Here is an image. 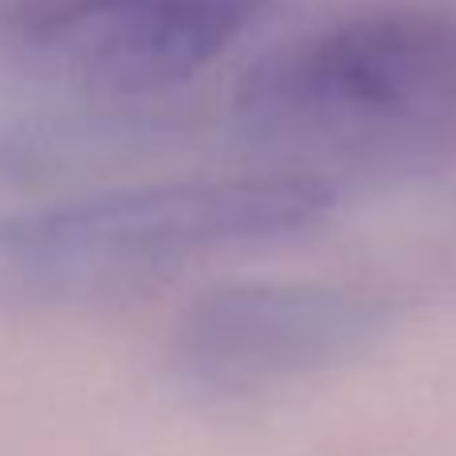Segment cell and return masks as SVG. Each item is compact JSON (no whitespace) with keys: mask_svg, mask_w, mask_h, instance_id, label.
Wrapping results in <instances>:
<instances>
[{"mask_svg":"<svg viewBox=\"0 0 456 456\" xmlns=\"http://www.w3.org/2000/svg\"><path fill=\"white\" fill-rule=\"evenodd\" d=\"M268 0H16L12 40L37 69L104 96L189 85Z\"/></svg>","mask_w":456,"mask_h":456,"instance_id":"obj_4","label":"cell"},{"mask_svg":"<svg viewBox=\"0 0 456 456\" xmlns=\"http://www.w3.org/2000/svg\"><path fill=\"white\" fill-rule=\"evenodd\" d=\"M232 112L292 144H377L456 117V8L377 0L292 32L244 69Z\"/></svg>","mask_w":456,"mask_h":456,"instance_id":"obj_1","label":"cell"},{"mask_svg":"<svg viewBox=\"0 0 456 456\" xmlns=\"http://www.w3.org/2000/svg\"><path fill=\"white\" fill-rule=\"evenodd\" d=\"M393 329V300L348 284H221L184 308L173 369L184 385L240 396L337 369Z\"/></svg>","mask_w":456,"mask_h":456,"instance_id":"obj_3","label":"cell"},{"mask_svg":"<svg viewBox=\"0 0 456 456\" xmlns=\"http://www.w3.org/2000/svg\"><path fill=\"white\" fill-rule=\"evenodd\" d=\"M337 208L321 176H244L101 192L0 224V252L53 276L133 281L308 232Z\"/></svg>","mask_w":456,"mask_h":456,"instance_id":"obj_2","label":"cell"}]
</instances>
